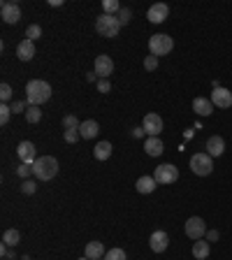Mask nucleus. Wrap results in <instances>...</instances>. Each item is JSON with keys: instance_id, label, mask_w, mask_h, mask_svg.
I'll return each instance as SVG.
<instances>
[{"instance_id": "f257e3e1", "label": "nucleus", "mask_w": 232, "mask_h": 260, "mask_svg": "<svg viewBox=\"0 0 232 260\" xmlns=\"http://www.w3.org/2000/svg\"><path fill=\"white\" fill-rule=\"evenodd\" d=\"M51 98V86L44 79H30L26 84V102L33 107H40Z\"/></svg>"}, {"instance_id": "f03ea898", "label": "nucleus", "mask_w": 232, "mask_h": 260, "mask_svg": "<svg viewBox=\"0 0 232 260\" xmlns=\"http://www.w3.org/2000/svg\"><path fill=\"white\" fill-rule=\"evenodd\" d=\"M33 174H35L40 181H49L58 174V160L54 156H40V158L33 163Z\"/></svg>"}, {"instance_id": "7ed1b4c3", "label": "nucleus", "mask_w": 232, "mask_h": 260, "mask_svg": "<svg viewBox=\"0 0 232 260\" xmlns=\"http://www.w3.org/2000/svg\"><path fill=\"white\" fill-rule=\"evenodd\" d=\"M95 30H98V35H102V37H116L119 35V30H121V21L116 19V16H112V14H102L95 19Z\"/></svg>"}, {"instance_id": "20e7f679", "label": "nucleus", "mask_w": 232, "mask_h": 260, "mask_svg": "<svg viewBox=\"0 0 232 260\" xmlns=\"http://www.w3.org/2000/svg\"><path fill=\"white\" fill-rule=\"evenodd\" d=\"M174 49V42H172V37L165 35V33H158V35H151L149 40V51H151V56H167L169 51Z\"/></svg>"}, {"instance_id": "39448f33", "label": "nucleus", "mask_w": 232, "mask_h": 260, "mask_svg": "<svg viewBox=\"0 0 232 260\" xmlns=\"http://www.w3.org/2000/svg\"><path fill=\"white\" fill-rule=\"evenodd\" d=\"M190 170H193V174H197V177H207V174H211V170H214V160H211L209 153H195V156L190 158Z\"/></svg>"}, {"instance_id": "423d86ee", "label": "nucleus", "mask_w": 232, "mask_h": 260, "mask_svg": "<svg viewBox=\"0 0 232 260\" xmlns=\"http://www.w3.org/2000/svg\"><path fill=\"white\" fill-rule=\"evenodd\" d=\"M154 179L158 181V184H174L176 179H179V170H176L172 163H165V165H158L154 170Z\"/></svg>"}, {"instance_id": "0eeeda50", "label": "nucleus", "mask_w": 232, "mask_h": 260, "mask_svg": "<svg viewBox=\"0 0 232 260\" xmlns=\"http://www.w3.org/2000/svg\"><path fill=\"white\" fill-rule=\"evenodd\" d=\"M183 230H186V235H188L190 239H202L204 235H207V223H204L200 216H190L188 221H186V225H183Z\"/></svg>"}, {"instance_id": "6e6552de", "label": "nucleus", "mask_w": 232, "mask_h": 260, "mask_svg": "<svg viewBox=\"0 0 232 260\" xmlns=\"http://www.w3.org/2000/svg\"><path fill=\"white\" fill-rule=\"evenodd\" d=\"M142 128H144V132H147L149 137H158L162 132V116H158L155 112H151V114L144 116V123H142Z\"/></svg>"}, {"instance_id": "1a4fd4ad", "label": "nucleus", "mask_w": 232, "mask_h": 260, "mask_svg": "<svg viewBox=\"0 0 232 260\" xmlns=\"http://www.w3.org/2000/svg\"><path fill=\"white\" fill-rule=\"evenodd\" d=\"M0 16H2V21H5V23L14 26V23L21 21V7H19L16 2H2V7H0Z\"/></svg>"}, {"instance_id": "9d476101", "label": "nucleus", "mask_w": 232, "mask_h": 260, "mask_svg": "<svg viewBox=\"0 0 232 260\" xmlns=\"http://www.w3.org/2000/svg\"><path fill=\"white\" fill-rule=\"evenodd\" d=\"M211 105H214V107H218V109L232 107V93L228 91V88H223V86L214 88V93H211Z\"/></svg>"}, {"instance_id": "9b49d317", "label": "nucleus", "mask_w": 232, "mask_h": 260, "mask_svg": "<svg viewBox=\"0 0 232 260\" xmlns=\"http://www.w3.org/2000/svg\"><path fill=\"white\" fill-rule=\"evenodd\" d=\"M167 16H169V7L165 5V2H155V5H151L149 12H147V19L151 23H162Z\"/></svg>"}, {"instance_id": "f8f14e48", "label": "nucleus", "mask_w": 232, "mask_h": 260, "mask_svg": "<svg viewBox=\"0 0 232 260\" xmlns=\"http://www.w3.org/2000/svg\"><path fill=\"white\" fill-rule=\"evenodd\" d=\"M112 72H114V61L107 56V54L95 58V74H98L100 79H107Z\"/></svg>"}, {"instance_id": "ddd939ff", "label": "nucleus", "mask_w": 232, "mask_h": 260, "mask_svg": "<svg viewBox=\"0 0 232 260\" xmlns=\"http://www.w3.org/2000/svg\"><path fill=\"white\" fill-rule=\"evenodd\" d=\"M149 246H151V251L154 253H162L165 249L169 246V237H167V232H162V230H155L151 237H149Z\"/></svg>"}, {"instance_id": "4468645a", "label": "nucleus", "mask_w": 232, "mask_h": 260, "mask_svg": "<svg viewBox=\"0 0 232 260\" xmlns=\"http://www.w3.org/2000/svg\"><path fill=\"white\" fill-rule=\"evenodd\" d=\"M16 156H19V160H21V163H28V165H33V163L37 160L35 144H33V142H21V144L16 146Z\"/></svg>"}, {"instance_id": "2eb2a0df", "label": "nucleus", "mask_w": 232, "mask_h": 260, "mask_svg": "<svg viewBox=\"0 0 232 260\" xmlns=\"http://www.w3.org/2000/svg\"><path fill=\"white\" fill-rule=\"evenodd\" d=\"M223 151H225V139L218 137V135H211L207 139V153L211 158H218V156H223Z\"/></svg>"}, {"instance_id": "dca6fc26", "label": "nucleus", "mask_w": 232, "mask_h": 260, "mask_svg": "<svg viewBox=\"0 0 232 260\" xmlns=\"http://www.w3.org/2000/svg\"><path fill=\"white\" fill-rule=\"evenodd\" d=\"M98 132H100V126H98V121H93V119H88V121H81V126H79V135H81L84 139L98 137Z\"/></svg>"}, {"instance_id": "f3484780", "label": "nucleus", "mask_w": 232, "mask_h": 260, "mask_svg": "<svg viewBox=\"0 0 232 260\" xmlns=\"http://www.w3.org/2000/svg\"><path fill=\"white\" fill-rule=\"evenodd\" d=\"M16 56H19V61H30V58L35 56V42H30V40L19 42V47H16Z\"/></svg>"}, {"instance_id": "a211bd4d", "label": "nucleus", "mask_w": 232, "mask_h": 260, "mask_svg": "<svg viewBox=\"0 0 232 260\" xmlns=\"http://www.w3.org/2000/svg\"><path fill=\"white\" fill-rule=\"evenodd\" d=\"M155 186H158V181H155L154 177H147V174H144V177H140V179H137V184H135V188H137L142 195L154 193Z\"/></svg>"}, {"instance_id": "6ab92c4d", "label": "nucleus", "mask_w": 232, "mask_h": 260, "mask_svg": "<svg viewBox=\"0 0 232 260\" xmlns=\"http://www.w3.org/2000/svg\"><path fill=\"white\" fill-rule=\"evenodd\" d=\"M144 151L149 153V156H160L162 151H165V144H162V139L160 137H149L147 142H144Z\"/></svg>"}, {"instance_id": "aec40b11", "label": "nucleus", "mask_w": 232, "mask_h": 260, "mask_svg": "<svg viewBox=\"0 0 232 260\" xmlns=\"http://www.w3.org/2000/svg\"><path fill=\"white\" fill-rule=\"evenodd\" d=\"M86 258L88 260L105 258V246H102V242H88V244H86Z\"/></svg>"}, {"instance_id": "412c9836", "label": "nucleus", "mask_w": 232, "mask_h": 260, "mask_svg": "<svg viewBox=\"0 0 232 260\" xmlns=\"http://www.w3.org/2000/svg\"><path fill=\"white\" fill-rule=\"evenodd\" d=\"M193 112L200 116H209L211 112H214V105H211V100H207V98H195V100H193Z\"/></svg>"}, {"instance_id": "4be33fe9", "label": "nucleus", "mask_w": 232, "mask_h": 260, "mask_svg": "<svg viewBox=\"0 0 232 260\" xmlns=\"http://www.w3.org/2000/svg\"><path fill=\"white\" fill-rule=\"evenodd\" d=\"M112 149L114 146L109 144V142H98V144H95V149H93V156H95V158L98 160H107L109 158V156H112Z\"/></svg>"}, {"instance_id": "5701e85b", "label": "nucleus", "mask_w": 232, "mask_h": 260, "mask_svg": "<svg viewBox=\"0 0 232 260\" xmlns=\"http://www.w3.org/2000/svg\"><path fill=\"white\" fill-rule=\"evenodd\" d=\"M209 242H204V239H197L195 244H193V256H195L197 260H207V256H209Z\"/></svg>"}, {"instance_id": "b1692460", "label": "nucleus", "mask_w": 232, "mask_h": 260, "mask_svg": "<svg viewBox=\"0 0 232 260\" xmlns=\"http://www.w3.org/2000/svg\"><path fill=\"white\" fill-rule=\"evenodd\" d=\"M19 239H21L19 230H14V228H9V230H5V235H2V244H7V246H16V244H19Z\"/></svg>"}, {"instance_id": "393cba45", "label": "nucleus", "mask_w": 232, "mask_h": 260, "mask_svg": "<svg viewBox=\"0 0 232 260\" xmlns=\"http://www.w3.org/2000/svg\"><path fill=\"white\" fill-rule=\"evenodd\" d=\"M40 119H42V109L28 105V109H26V121L33 126V123H40Z\"/></svg>"}, {"instance_id": "a878e982", "label": "nucleus", "mask_w": 232, "mask_h": 260, "mask_svg": "<svg viewBox=\"0 0 232 260\" xmlns=\"http://www.w3.org/2000/svg\"><path fill=\"white\" fill-rule=\"evenodd\" d=\"M102 9H105V14L116 16L121 12V2L119 0H105V2H102Z\"/></svg>"}, {"instance_id": "bb28decb", "label": "nucleus", "mask_w": 232, "mask_h": 260, "mask_svg": "<svg viewBox=\"0 0 232 260\" xmlns=\"http://www.w3.org/2000/svg\"><path fill=\"white\" fill-rule=\"evenodd\" d=\"M26 37H28L30 42H35L37 37H42V28H40L37 23H30L28 28H26Z\"/></svg>"}, {"instance_id": "cd10ccee", "label": "nucleus", "mask_w": 232, "mask_h": 260, "mask_svg": "<svg viewBox=\"0 0 232 260\" xmlns=\"http://www.w3.org/2000/svg\"><path fill=\"white\" fill-rule=\"evenodd\" d=\"M79 126H81V123L77 121V116H72V114L63 116V128L65 130H79Z\"/></svg>"}, {"instance_id": "c85d7f7f", "label": "nucleus", "mask_w": 232, "mask_h": 260, "mask_svg": "<svg viewBox=\"0 0 232 260\" xmlns=\"http://www.w3.org/2000/svg\"><path fill=\"white\" fill-rule=\"evenodd\" d=\"M105 260H126V251L123 249H109L105 253Z\"/></svg>"}, {"instance_id": "c756f323", "label": "nucleus", "mask_w": 232, "mask_h": 260, "mask_svg": "<svg viewBox=\"0 0 232 260\" xmlns=\"http://www.w3.org/2000/svg\"><path fill=\"white\" fill-rule=\"evenodd\" d=\"M12 86H9V84H0V100L5 102V105H7L9 100H12Z\"/></svg>"}, {"instance_id": "7c9ffc66", "label": "nucleus", "mask_w": 232, "mask_h": 260, "mask_svg": "<svg viewBox=\"0 0 232 260\" xmlns=\"http://www.w3.org/2000/svg\"><path fill=\"white\" fill-rule=\"evenodd\" d=\"M9 116H12V107L2 102V105H0V123H2V126H7V123H9Z\"/></svg>"}, {"instance_id": "2f4dec72", "label": "nucleus", "mask_w": 232, "mask_h": 260, "mask_svg": "<svg viewBox=\"0 0 232 260\" xmlns=\"http://www.w3.org/2000/svg\"><path fill=\"white\" fill-rule=\"evenodd\" d=\"M16 174H19L21 179H28L30 174H33V165H28V163H21V165L16 167Z\"/></svg>"}, {"instance_id": "473e14b6", "label": "nucleus", "mask_w": 232, "mask_h": 260, "mask_svg": "<svg viewBox=\"0 0 232 260\" xmlns=\"http://www.w3.org/2000/svg\"><path fill=\"white\" fill-rule=\"evenodd\" d=\"M79 137H81V135H79V130H65V132H63V139L68 142V144H75Z\"/></svg>"}, {"instance_id": "72a5a7b5", "label": "nucleus", "mask_w": 232, "mask_h": 260, "mask_svg": "<svg viewBox=\"0 0 232 260\" xmlns=\"http://www.w3.org/2000/svg\"><path fill=\"white\" fill-rule=\"evenodd\" d=\"M155 67H158V56H147L144 58V70L151 72V70H155Z\"/></svg>"}, {"instance_id": "f704fd0d", "label": "nucleus", "mask_w": 232, "mask_h": 260, "mask_svg": "<svg viewBox=\"0 0 232 260\" xmlns=\"http://www.w3.org/2000/svg\"><path fill=\"white\" fill-rule=\"evenodd\" d=\"M35 188H37V184L35 181H30V179H23V184H21V191L26 195H30V193H35Z\"/></svg>"}, {"instance_id": "c9c22d12", "label": "nucleus", "mask_w": 232, "mask_h": 260, "mask_svg": "<svg viewBox=\"0 0 232 260\" xmlns=\"http://www.w3.org/2000/svg\"><path fill=\"white\" fill-rule=\"evenodd\" d=\"M130 16H133V12H130V9H128V7H121V12L116 14V19H119L121 26H123V23L130 21Z\"/></svg>"}, {"instance_id": "e433bc0d", "label": "nucleus", "mask_w": 232, "mask_h": 260, "mask_svg": "<svg viewBox=\"0 0 232 260\" xmlns=\"http://www.w3.org/2000/svg\"><path fill=\"white\" fill-rule=\"evenodd\" d=\"M26 109H28V107H26V102H23V100H14V102H12V112H14V114H19V112L26 114Z\"/></svg>"}, {"instance_id": "4c0bfd02", "label": "nucleus", "mask_w": 232, "mask_h": 260, "mask_svg": "<svg viewBox=\"0 0 232 260\" xmlns=\"http://www.w3.org/2000/svg\"><path fill=\"white\" fill-rule=\"evenodd\" d=\"M109 88H112L109 79H100L98 81V91H100V93H109Z\"/></svg>"}, {"instance_id": "58836bf2", "label": "nucleus", "mask_w": 232, "mask_h": 260, "mask_svg": "<svg viewBox=\"0 0 232 260\" xmlns=\"http://www.w3.org/2000/svg\"><path fill=\"white\" fill-rule=\"evenodd\" d=\"M207 239H209V242H216V239H218V230H209V232H207Z\"/></svg>"}, {"instance_id": "ea45409f", "label": "nucleus", "mask_w": 232, "mask_h": 260, "mask_svg": "<svg viewBox=\"0 0 232 260\" xmlns=\"http://www.w3.org/2000/svg\"><path fill=\"white\" fill-rule=\"evenodd\" d=\"M86 79H88V81H100V77L95 72H88V74H86Z\"/></svg>"}, {"instance_id": "a19ab883", "label": "nucleus", "mask_w": 232, "mask_h": 260, "mask_svg": "<svg viewBox=\"0 0 232 260\" xmlns=\"http://www.w3.org/2000/svg\"><path fill=\"white\" fill-rule=\"evenodd\" d=\"M49 5H51V7H61V5H63V0H49Z\"/></svg>"}, {"instance_id": "79ce46f5", "label": "nucleus", "mask_w": 232, "mask_h": 260, "mask_svg": "<svg viewBox=\"0 0 232 260\" xmlns=\"http://www.w3.org/2000/svg\"><path fill=\"white\" fill-rule=\"evenodd\" d=\"M7 260H16V256H14V251H7V256H5Z\"/></svg>"}, {"instance_id": "37998d69", "label": "nucleus", "mask_w": 232, "mask_h": 260, "mask_svg": "<svg viewBox=\"0 0 232 260\" xmlns=\"http://www.w3.org/2000/svg\"><path fill=\"white\" fill-rule=\"evenodd\" d=\"M79 260H88V258H86V256H84V258H79Z\"/></svg>"}]
</instances>
